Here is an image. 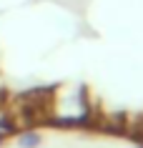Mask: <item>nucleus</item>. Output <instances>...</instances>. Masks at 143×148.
<instances>
[{
  "label": "nucleus",
  "mask_w": 143,
  "mask_h": 148,
  "mask_svg": "<svg viewBox=\"0 0 143 148\" xmlns=\"http://www.w3.org/2000/svg\"><path fill=\"white\" fill-rule=\"evenodd\" d=\"M43 118L55 125H83L90 121V103L86 98V90L78 86L55 88L43 103Z\"/></svg>",
  "instance_id": "1"
},
{
  "label": "nucleus",
  "mask_w": 143,
  "mask_h": 148,
  "mask_svg": "<svg viewBox=\"0 0 143 148\" xmlns=\"http://www.w3.org/2000/svg\"><path fill=\"white\" fill-rule=\"evenodd\" d=\"M18 146L20 148H38L43 146V136H40L38 131H33V128H23V131L18 133Z\"/></svg>",
  "instance_id": "2"
}]
</instances>
